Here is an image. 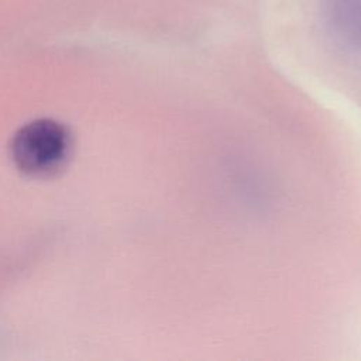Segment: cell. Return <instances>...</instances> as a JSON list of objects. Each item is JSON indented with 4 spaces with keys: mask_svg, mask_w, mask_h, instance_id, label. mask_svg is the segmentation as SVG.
<instances>
[{
    "mask_svg": "<svg viewBox=\"0 0 361 361\" xmlns=\"http://www.w3.org/2000/svg\"><path fill=\"white\" fill-rule=\"evenodd\" d=\"M69 128L54 118H37L21 126L11 137L10 157L16 168L32 178L52 176L72 152Z\"/></svg>",
    "mask_w": 361,
    "mask_h": 361,
    "instance_id": "obj_1",
    "label": "cell"
},
{
    "mask_svg": "<svg viewBox=\"0 0 361 361\" xmlns=\"http://www.w3.org/2000/svg\"><path fill=\"white\" fill-rule=\"evenodd\" d=\"M322 18L341 42L361 47V0H320Z\"/></svg>",
    "mask_w": 361,
    "mask_h": 361,
    "instance_id": "obj_2",
    "label": "cell"
}]
</instances>
